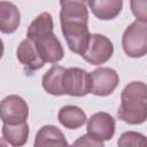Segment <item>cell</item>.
Segmentation results:
<instances>
[{
    "label": "cell",
    "mask_w": 147,
    "mask_h": 147,
    "mask_svg": "<svg viewBox=\"0 0 147 147\" xmlns=\"http://www.w3.org/2000/svg\"><path fill=\"white\" fill-rule=\"evenodd\" d=\"M2 136L7 144L15 147L23 146L29 138V125L26 122H23L20 124L3 123Z\"/></svg>",
    "instance_id": "16"
},
{
    "label": "cell",
    "mask_w": 147,
    "mask_h": 147,
    "mask_svg": "<svg viewBox=\"0 0 147 147\" xmlns=\"http://www.w3.org/2000/svg\"><path fill=\"white\" fill-rule=\"evenodd\" d=\"M3 52H5V46H3V41L0 39V60L3 56Z\"/></svg>",
    "instance_id": "20"
},
{
    "label": "cell",
    "mask_w": 147,
    "mask_h": 147,
    "mask_svg": "<svg viewBox=\"0 0 147 147\" xmlns=\"http://www.w3.org/2000/svg\"><path fill=\"white\" fill-rule=\"evenodd\" d=\"M75 146H94V147H103V141H100V140H96L95 138H93L92 136H90L88 133L87 134H84L78 140H76L74 142Z\"/></svg>",
    "instance_id": "19"
},
{
    "label": "cell",
    "mask_w": 147,
    "mask_h": 147,
    "mask_svg": "<svg viewBox=\"0 0 147 147\" xmlns=\"http://www.w3.org/2000/svg\"><path fill=\"white\" fill-rule=\"evenodd\" d=\"M132 14L139 22H147V0H130Z\"/></svg>",
    "instance_id": "18"
},
{
    "label": "cell",
    "mask_w": 147,
    "mask_h": 147,
    "mask_svg": "<svg viewBox=\"0 0 147 147\" xmlns=\"http://www.w3.org/2000/svg\"><path fill=\"white\" fill-rule=\"evenodd\" d=\"M87 22L88 11L85 2L71 1L61 5V30L69 49L76 54H82L87 45L90 38Z\"/></svg>",
    "instance_id": "1"
},
{
    "label": "cell",
    "mask_w": 147,
    "mask_h": 147,
    "mask_svg": "<svg viewBox=\"0 0 147 147\" xmlns=\"http://www.w3.org/2000/svg\"><path fill=\"white\" fill-rule=\"evenodd\" d=\"M115 127L116 123L114 117L103 111L93 114L86 125L87 133L100 141L110 140L115 133Z\"/></svg>",
    "instance_id": "9"
},
{
    "label": "cell",
    "mask_w": 147,
    "mask_h": 147,
    "mask_svg": "<svg viewBox=\"0 0 147 147\" xmlns=\"http://www.w3.org/2000/svg\"><path fill=\"white\" fill-rule=\"evenodd\" d=\"M93 15L101 21L116 18L123 8V0H87Z\"/></svg>",
    "instance_id": "11"
},
{
    "label": "cell",
    "mask_w": 147,
    "mask_h": 147,
    "mask_svg": "<svg viewBox=\"0 0 147 147\" xmlns=\"http://www.w3.org/2000/svg\"><path fill=\"white\" fill-rule=\"evenodd\" d=\"M117 145L121 147H127V146H141L145 147L146 146V138L144 134L134 132V131H127L124 132L118 141Z\"/></svg>",
    "instance_id": "17"
},
{
    "label": "cell",
    "mask_w": 147,
    "mask_h": 147,
    "mask_svg": "<svg viewBox=\"0 0 147 147\" xmlns=\"http://www.w3.org/2000/svg\"><path fill=\"white\" fill-rule=\"evenodd\" d=\"M53 29V17L47 11L40 13L28 28V38L34 44L45 63H57L64 56V49Z\"/></svg>",
    "instance_id": "2"
},
{
    "label": "cell",
    "mask_w": 147,
    "mask_h": 147,
    "mask_svg": "<svg viewBox=\"0 0 147 147\" xmlns=\"http://www.w3.org/2000/svg\"><path fill=\"white\" fill-rule=\"evenodd\" d=\"M57 118H59V122L61 123V125H63L64 127H67L69 130L79 129L87 121L86 114L83 111V109L77 106H72V105L62 107L59 110Z\"/></svg>",
    "instance_id": "13"
},
{
    "label": "cell",
    "mask_w": 147,
    "mask_h": 147,
    "mask_svg": "<svg viewBox=\"0 0 147 147\" xmlns=\"http://www.w3.org/2000/svg\"><path fill=\"white\" fill-rule=\"evenodd\" d=\"M16 56L17 60L23 64L26 75H31L36 70L41 69L45 64V61L39 55L34 44L29 38L20 42L16 49Z\"/></svg>",
    "instance_id": "10"
},
{
    "label": "cell",
    "mask_w": 147,
    "mask_h": 147,
    "mask_svg": "<svg viewBox=\"0 0 147 147\" xmlns=\"http://www.w3.org/2000/svg\"><path fill=\"white\" fill-rule=\"evenodd\" d=\"M113 53L114 46L111 40L101 33H93L90 34L87 45L80 56L93 65H100L106 63L113 56Z\"/></svg>",
    "instance_id": "5"
},
{
    "label": "cell",
    "mask_w": 147,
    "mask_h": 147,
    "mask_svg": "<svg viewBox=\"0 0 147 147\" xmlns=\"http://www.w3.org/2000/svg\"><path fill=\"white\" fill-rule=\"evenodd\" d=\"M65 68L61 65H52L48 71L42 76L41 85L42 88L51 95H63L62 91V76Z\"/></svg>",
    "instance_id": "15"
},
{
    "label": "cell",
    "mask_w": 147,
    "mask_h": 147,
    "mask_svg": "<svg viewBox=\"0 0 147 147\" xmlns=\"http://www.w3.org/2000/svg\"><path fill=\"white\" fill-rule=\"evenodd\" d=\"M29 107L23 98L16 94L6 96L0 101V119L6 124H20L26 122Z\"/></svg>",
    "instance_id": "7"
},
{
    "label": "cell",
    "mask_w": 147,
    "mask_h": 147,
    "mask_svg": "<svg viewBox=\"0 0 147 147\" xmlns=\"http://www.w3.org/2000/svg\"><path fill=\"white\" fill-rule=\"evenodd\" d=\"M71 1H80V2H85L86 3L87 0H60V5H63L65 2H71Z\"/></svg>",
    "instance_id": "21"
},
{
    "label": "cell",
    "mask_w": 147,
    "mask_h": 147,
    "mask_svg": "<svg viewBox=\"0 0 147 147\" xmlns=\"http://www.w3.org/2000/svg\"><path fill=\"white\" fill-rule=\"evenodd\" d=\"M121 121L137 125L147 118V86L142 82L127 84L121 93V106L117 111Z\"/></svg>",
    "instance_id": "3"
},
{
    "label": "cell",
    "mask_w": 147,
    "mask_h": 147,
    "mask_svg": "<svg viewBox=\"0 0 147 147\" xmlns=\"http://www.w3.org/2000/svg\"><path fill=\"white\" fill-rule=\"evenodd\" d=\"M119 83L116 70L108 67H100L90 74V93L96 96L110 95Z\"/></svg>",
    "instance_id": "6"
},
{
    "label": "cell",
    "mask_w": 147,
    "mask_h": 147,
    "mask_svg": "<svg viewBox=\"0 0 147 147\" xmlns=\"http://www.w3.org/2000/svg\"><path fill=\"white\" fill-rule=\"evenodd\" d=\"M7 145V142L5 141V139L2 140V139H0V146H6Z\"/></svg>",
    "instance_id": "22"
},
{
    "label": "cell",
    "mask_w": 147,
    "mask_h": 147,
    "mask_svg": "<svg viewBox=\"0 0 147 147\" xmlns=\"http://www.w3.org/2000/svg\"><path fill=\"white\" fill-rule=\"evenodd\" d=\"M21 23V13L16 5L0 1V31L6 34L14 33Z\"/></svg>",
    "instance_id": "12"
},
{
    "label": "cell",
    "mask_w": 147,
    "mask_h": 147,
    "mask_svg": "<svg viewBox=\"0 0 147 147\" xmlns=\"http://www.w3.org/2000/svg\"><path fill=\"white\" fill-rule=\"evenodd\" d=\"M122 46L130 57H142L147 53V24L134 21L124 31Z\"/></svg>",
    "instance_id": "4"
},
{
    "label": "cell",
    "mask_w": 147,
    "mask_h": 147,
    "mask_svg": "<svg viewBox=\"0 0 147 147\" xmlns=\"http://www.w3.org/2000/svg\"><path fill=\"white\" fill-rule=\"evenodd\" d=\"M68 141L65 140L64 134L54 125H44L39 129L36 134L34 146H67Z\"/></svg>",
    "instance_id": "14"
},
{
    "label": "cell",
    "mask_w": 147,
    "mask_h": 147,
    "mask_svg": "<svg viewBox=\"0 0 147 147\" xmlns=\"http://www.w3.org/2000/svg\"><path fill=\"white\" fill-rule=\"evenodd\" d=\"M63 94L84 96L90 93V74L80 68H68L62 76Z\"/></svg>",
    "instance_id": "8"
}]
</instances>
